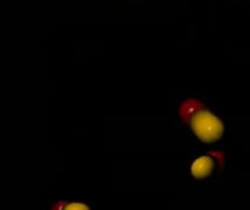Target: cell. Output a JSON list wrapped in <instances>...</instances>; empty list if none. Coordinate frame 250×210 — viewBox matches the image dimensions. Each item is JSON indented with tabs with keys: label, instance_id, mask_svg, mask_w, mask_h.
<instances>
[{
	"label": "cell",
	"instance_id": "1",
	"mask_svg": "<svg viewBox=\"0 0 250 210\" xmlns=\"http://www.w3.org/2000/svg\"><path fill=\"white\" fill-rule=\"evenodd\" d=\"M189 123L192 126V130L202 142L212 143L223 134V123L217 115L205 110L204 105L190 115Z\"/></svg>",
	"mask_w": 250,
	"mask_h": 210
},
{
	"label": "cell",
	"instance_id": "2",
	"mask_svg": "<svg viewBox=\"0 0 250 210\" xmlns=\"http://www.w3.org/2000/svg\"><path fill=\"white\" fill-rule=\"evenodd\" d=\"M212 168H214V159L209 156H201L193 162L192 174L196 178H204V177H208L211 174Z\"/></svg>",
	"mask_w": 250,
	"mask_h": 210
},
{
	"label": "cell",
	"instance_id": "3",
	"mask_svg": "<svg viewBox=\"0 0 250 210\" xmlns=\"http://www.w3.org/2000/svg\"><path fill=\"white\" fill-rule=\"evenodd\" d=\"M202 107V104L199 102V101H196V99H188V101H185L182 105H180V115H182V118L185 120V121H189V118H190V115L198 110V108H201Z\"/></svg>",
	"mask_w": 250,
	"mask_h": 210
},
{
	"label": "cell",
	"instance_id": "4",
	"mask_svg": "<svg viewBox=\"0 0 250 210\" xmlns=\"http://www.w3.org/2000/svg\"><path fill=\"white\" fill-rule=\"evenodd\" d=\"M62 210H89V208L82 203H63Z\"/></svg>",
	"mask_w": 250,
	"mask_h": 210
}]
</instances>
